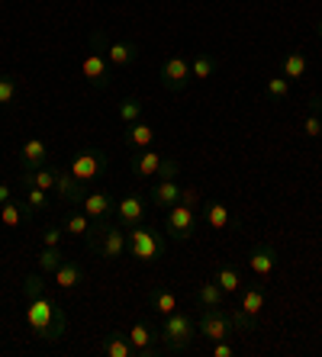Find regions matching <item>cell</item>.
<instances>
[{
  "label": "cell",
  "mask_w": 322,
  "mask_h": 357,
  "mask_svg": "<svg viewBox=\"0 0 322 357\" xmlns=\"http://www.w3.org/2000/svg\"><path fill=\"white\" fill-rule=\"evenodd\" d=\"M26 325L33 328V335L39 341L55 344V341H61L68 332V316H65V309H61V303L45 290V293H39V296L26 299Z\"/></svg>",
  "instance_id": "6da1fadb"
},
{
  "label": "cell",
  "mask_w": 322,
  "mask_h": 357,
  "mask_svg": "<svg viewBox=\"0 0 322 357\" xmlns=\"http://www.w3.org/2000/svg\"><path fill=\"white\" fill-rule=\"evenodd\" d=\"M168 235L149 222H139L133 229H126V255L142 264H155L158 258H165Z\"/></svg>",
  "instance_id": "7a4b0ae2"
},
{
  "label": "cell",
  "mask_w": 322,
  "mask_h": 357,
  "mask_svg": "<svg viewBox=\"0 0 322 357\" xmlns=\"http://www.w3.org/2000/svg\"><path fill=\"white\" fill-rule=\"evenodd\" d=\"M87 251L103 261H119L126 255V229L119 222H94L87 232Z\"/></svg>",
  "instance_id": "3957f363"
},
{
  "label": "cell",
  "mask_w": 322,
  "mask_h": 357,
  "mask_svg": "<svg viewBox=\"0 0 322 357\" xmlns=\"http://www.w3.org/2000/svg\"><path fill=\"white\" fill-rule=\"evenodd\" d=\"M107 33L103 29H94L91 33V49L84 55L81 61V71H84V81L97 87V91H107L110 87V61H107Z\"/></svg>",
  "instance_id": "277c9868"
},
{
  "label": "cell",
  "mask_w": 322,
  "mask_h": 357,
  "mask_svg": "<svg viewBox=\"0 0 322 357\" xmlns=\"http://www.w3.org/2000/svg\"><path fill=\"white\" fill-rule=\"evenodd\" d=\"M161 338H165V351L181 354V351H187L190 344H193V338H197V325H193V319H190L187 312L174 309L171 316H165V322H161Z\"/></svg>",
  "instance_id": "5b68a950"
},
{
  "label": "cell",
  "mask_w": 322,
  "mask_h": 357,
  "mask_svg": "<svg viewBox=\"0 0 322 357\" xmlns=\"http://www.w3.org/2000/svg\"><path fill=\"white\" fill-rule=\"evenodd\" d=\"M68 171L81 183H100L110 174V158L103 149H81L75 158L68 161Z\"/></svg>",
  "instance_id": "8992f818"
},
{
  "label": "cell",
  "mask_w": 322,
  "mask_h": 357,
  "mask_svg": "<svg viewBox=\"0 0 322 357\" xmlns=\"http://www.w3.org/2000/svg\"><path fill=\"white\" fill-rule=\"evenodd\" d=\"M165 235L171 241H190L197 235V209L187 203H174L165 209Z\"/></svg>",
  "instance_id": "52a82bcc"
},
{
  "label": "cell",
  "mask_w": 322,
  "mask_h": 357,
  "mask_svg": "<svg viewBox=\"0 0 322 357\" xmlns=\"http://www.w3.org/2000/svg\"><path fill=\"white\" fill-rule=\"evenodd\" d=\"M197 335L213 344V341H229L235 338V325H232V316L223 306L219 309H200V322H197Z\"/></svg>",
  "instance_id": "ba28073f"
},
{
  "label": "cell",
  "mask_w": 322,
  "mask_h": 357,
  "mask_svg": "<svg viewBox=\"0 0 322 357\" xmlns=\"http://www.w3.org/2000/svg\"><path fill=\"white\" fill-rule=\"evenodd\" d=\"M126 335H129V341H133L136 357H158V354H165V338H161V328H158V325L139 319V322H133V328H129Z\"/></svg>",
  "instance_id": "9c48e42d"
},
{
  "label": "cell",
  "mask_w": 322,
  "mask_h": 357,
  "mask_svg": "<svg viewBox=\"0 0 322 357\" xmlns=\"http://www.w3.org/2000/svg\"><path fill=\"white\" fill-rule=\"evenodd\" d=\"M193 81V71H190V59L184 55H168L161 61V87L171 93L187 91V84Z\"/></svg>",
  "instance_id": "30bf717a"
},
{
  "label": "cell",
  "mask_w": 322,
  "mask_h": 357,
  "mask_svg": "<svg viewBox=\"0 0 322 357\" xmlns=\"http://www.w3.org/2000/svg\"><path fill=\"white\" fill-rule=\"evenodd\" d=\"M81 209L94 219V222H113L116 219V197L107 190H91V193H84Z\"/></svg>",
  "instance_id": "8fae6325"
},
{
  "label": "cell",
  "mask_w": 322,
  "mask_h": 357,
  "mask_svg": "<svg viewBox=\"0 0 322 357\" xmlns=\"http://www.w3.org/2000/svg\"><path fill=\"white\" fill-rule=\"evenodd\" d=\"M84 187H87V183L78 181V177L68 171V165H55V197L61 199V203H68V206H81Z\"/></svg>",
  "instance_id": "7c38bea8"
},
{
  "label": "cell",
  "mask_w": 322,
  "mask_h": 357,
  "mask_svg": "<svg viewBox=\"0 0 322 357\" xmlns=\"http://www.w3.org/2000/svg\"><path fill=\"white\" fill-rule=\"evenodd\" d=\"M161 167H165V155L158 149H139L129 158V171H133L139 181H155L161 174Z\"/></svg>",
  "instance_id": "4fadbf2b"
},
{
  "label": "cell",
  "mask_w": 322,
  "mask_h": 357,
  "mask_svg": "<svg viewBox=\"0 0 322 357\" xmlns=\"http://www.w3.org/2000/svg\"><path fill=\"white\" fill-rule=\"evenodd\" d=\"M248 267H251V274L258 280H268L274 274V267H277V248L268 245V241H258L255 248L248 251Z\"/></svg>",
  "instance_id": "5bb4252c"
},
{
  "label": "cell",
  "mask_w": 322,
  "mask_h": 357,
  "mask_svg": "<svg viewBox=\"0 0 322 357\" xmlns=\"http://www.w3.org/2000/svg\"><path fill=\"white\" fill-rule=\"evenodd\" d=\"M181 193H184V187L177 183V177H155V181H152V190H149V199H152V206L168 209V206H174V203H181Z\"/></svg>",
  "instance_id": "9a60e30c"
},
{
  "label": "cell",
  "mask_w": 322,
  "mask_h": 357,
  "mask_svg": "<svg viewBox=\"0 0 322 357\" xmlns=\"http://www.w3.org/2000/svg\"><path fill=\"white\" fill-rule=\"evenodd\" d=\"M52 165V149L45 145L42 139H26L23 145H20V167L23 171H33V167H45Z\"/></svg>",
  "instance_id": "2e32d148"
},
{
  "label": "cell",
  "mask_w": 322,
  "mask_h": 357,
  "mask_svg": "<svg viewBox=\"0 0 322 357\" xmlns=\"http://www.w3.org/2000/svg\"><path fill=\"white\" fill-rule=\"evenodd\" d=\"M116 222L123 229H133V225L145 222V199L139 193H129V197L116 199Z\"/></svg>",
  "instance_id": "e0dca14e"
},
{
  "label": "cell",
  "mask_w": 322,
  "mask_h": 357,
  "mask_svg": "<svg viewBox=\"0 0 322 357\" xmlns=\"http://www.w3.org/2000/svg\"><path fill=\"white\" fill-rule=\"evenodd\" d=\"M239 312L245 319H251V322H258V316H261V309H265V299H268V293H265V283H248V287H242V293H239Z\"/></svg>",
  "instance_id": "ac0fdd59"
},
{
  "label": "cell",
  "mask_w": 322,
  "mask_h": 357,
  "mask_svg": "<svg viewBox=\"0 0 322 357\" xmlns=\"http://www.w3.org/2000/svg\"><path fill=\"white\" fill-rule=\"evenodd\" d=\"M200 216H203V222H207L210 229H216V232L235 225V216L229 213V206H226L223 199H203V203H200Z\"/></svg>",
  "instance_id": "d6986e66"
},
{
  "label": "cell",
  "mask_w": 322,
  "mask_h": 357,
  "mask_svg": "<svg viewBox=\"0 0 322 357\" xmlns=\"http://www.w3.org/2000/svg\"><path fill=\"white\" fill-rule=\"evenodd\" d=\"M84 277H87V271H84V264L78 258H65L61 264L55 267V274H52V280H55L58 290H78L84 283Z\"/></svg>",
  "instance_id": "ffe728a7"
},
{
  "label": "cell",
  "mask_w": 322,
  "mask_h": 357,
  "mask_svg": "<svg viewBox=\"0 0 322 357\" xmlns=\"http://www.w3.org/2000/svg\"><path fill=\"white\" fill-rule=\"evenodd\" d=\"M107 61L110 68H133L139 61V45L133 39H116L107 45Z\"/></svg>",
  "instance_id": "44dd1931"
},
{
  "label": "cell",
  "mask_w": 322,
  "mask_h": 357,
  "mask_svg": "<svg viewBox=\"0 0 322 357\" xmlns=\"http://www.w3.org/2000/svg\"><path fill=\"white\" fill-rule=\"evenodd\" d=\"M123 142H126V149H133V151H139V149H152L155 145V129H152L149 123H129L123 129Z\"/></svg>",
  "instance_id": "7402d4cb"
},
{
  "label": "cell",
  "mask_w": 322,
  "mask_h": 357,
  "mask_svg": "<svg viewBox=\"0 0 322 357\" xmlns=\"http://www.w3.org/2000/svg\"><path fill=\"white\" fill-rule=\"evenodd\" d=\"M29 216H36V213L26 206V199H7V203L0 206V222L7 225V229H20V225H26Z\"/></svg>",
  "instance_id": "603a6c76"
},
{
  "label": "cell",
  "mask_w": 322,
  "mask_h": 357,
  "mask_svg": "<svg viewBox=\"0 0 322 357\" xmlns=\"http://www.w3.org/2000/svg\"><path fill=\"white\" fill-rule=\"evenodd\" d=\"M100 351H103L107 357H136V348H133V341H129V335L116 332V328L100 341Z\"/></svg>",
  "instance_id": "cb8c5ba5"
},
{
  "label": "cell",
  "mask_w": 322,
  "mask_h": 357,
  "mask_svg": "<svg viewBox=\"0 0 322 357\" xmlns=\"http://www.w3.org/2000/svg\"><path fill=\"white\" fill-rule=\"evenodd\" d=\"M149 306L152 312H158V316H171L177 306V293L171 290V287H152L149 290Z\"/></svg>",
  "instance_id": "d4e9b609"
},
{
  "label": "cell",
  "mask_w": 322,
  "mask_h": 357,
  "mask_svg": "<svg viewBox=\"0 0 322 357\" xmlns=\"http://www.w3.org/2000/svg\"><path fill=\"white\" fill-rule=\"evenodd\" d=\"M20 183H23V187H42V190L55 193V165L23 171V174H20Z\"/></svg>",
  "instance_id": "484cf974"
},
{
  "label": "cell",
  "mask_w": 322,
  "mask_h": 357,
  "mask_svg": "<svg viewBox=\"0 0 322 357\" xmlns=\"http://www.w3.org/2000/svg\"><path fill=\"white\" fill-rule=\"evenodd\" d=\"M213 280L226 290V296H235V293H242V287H245V283H242V277H239V267L229 264V261H223V264H216Z\"/></svg>",
  "instance_id": "4316f807"
},
{
  "label": "cell",
  "mask_w": 322,
  "mask_h": 357,
  "mask_svg": "<svg viewBox=\"0 0 322 357\" xmlns=\"http://www.w3.org/2000/svg\"><path fill=\"white\" fill-rule=\"evenodd\" d=\"M94 219L84 213V209H68L65 219H61V229H65L68 235H75V238H87V232H91Z\"/></svg>",
  "instance_id": "83f0119b"
},
{
  "label": "cell",
  "mask_w": 322,
  "mask_h": 357,
  "mask_svg": "<svg viewBox=\"0 0 322 357\" xmlns=\"http://www.w3.org/2000/svg\"><path fill=\"white\" fill-rule=\"evenodd\" d=\"M197 306L200 309H219L226 306V290L216 280H207L197 287Z\"/></svg>",
  "instance_id": "f1b7e54d"
},
{
  "label": "cell",
  "mask_w": 322,
  "mask_h": 357,
  "mask_svg": "<svg viewBox=\"0 0 322 357\" xmlns=\"http://www.w3.org/2000/svg\"><path fill=\"white\" fill-rule=\"evenodd\" d=\"M306 75H309V59H306L303 52H290L287 59H284V77L293 84V81H303Z\"/></svg>",
  "instance_id": "f546056e"
},
{
  "label": "cell",
  "mask_w": 322,
  "mask_h": 357,
  "mask_svg": "<svg viewBox=\"0 0 322 357\" xmlns=\"http://www.w3.org/2000/svg\"><path fill=\"white\" fill-rule=\"evenodd\" d=\"M216 68H219V61H216L210 52H197V55L190 59V71H193V81H210V77L216 75Z\"/></svg>",
  "instance_id": "4dcf8cb0"
},
{
  "label": "cell",
  "mask_w": 322,
  "mask_h": 357,
  "mask_svg": "<svg viewBox=\"0 0 322 357\" xmlns=\"http://www.w3.org/2000/svg\"><path fill=\"white\" fill-rule=\"evenodd\" d=\"M142 109H145V103H142L139 97H123L116 103V116H119L123 126H129V123H139L142 119Z\"/></svg>",
  "instance_id": "1f68e13d"
},
{
  "label": "cell",
  "mask_w": 322,
  "mask_h": 357,
  "mask_svg": "<svg viewBox=\"0 0 322 357\" xmlns=\"http://www.w3.org/2000/svg\"><path fill=\"white\" fill-rule=\"evenodd\" d=\"M52 197H55V193L42 190V187H26V206L33 209V213H45V209L52 206Z\"/></svg>",
  "instance_id": "d6a6232c"
},
{
  "label": "cell",
  "mask_w": 322,
  "mask_h": 357,
  "mask_svg": "<svg viewBox=\"0 0 322 357\" xmlns=\"http://www.w3.org/2000/svg\"><path fill=\"white\" fill-rule=\"evenodd\" d=\"M65 261V255H61V248H42L39 258H36V267H39L42 274H55V267Z\"/></svg>",
  "instance_id": "836d02e7"
},
{
  "label": "cell",
  "mask_w": 322,
  "mask_h": 357,
  "mask_svg": "<svg viewBox=\"0 0 322 357\" xmlns=\"http://www.w3.org/2000/svg\"><path fill=\"white\" fill-rule=\"evenodd\" d=\"M265 93L274 100V103H281V100H287L290 97V81L287 77H268V84H265Z\"/></svg>",
  "instance_id": "e575fe53"
},
{
  "label": "cell",
  "mask_w": 322,
  "mask_h": 357,
  "mask_svg": "<svg viewBox=\"0 0 322 357\" xmlns=\"http://www.w3.org/2000/svg\"><path fill=\"white\" fill-rule=\"evenodd\" d=\"M49 290V283H45V274H26L23 277V296L29 299V296H39V293H45Z\"/></svg>",
  "instance_id": "d590c367"
},
{
  "label": "cell",
  "mask_w": 322,
  "mask_h": 357,
  "mask_svg": "<svg viewBox=\"0 0 322 357\" xmlns=\"http://www.w3.org/2000/svg\"><path fill=\"white\" fill-rule=\"evenodd\" d=\"M17 87H20V81L13 75H0V107H10V103H13Z\"/></svg>",
  "instance_id": "8d00e7d4"
},
{
  "label": "cell",
  "mask_w": 322,
  "mask_h": 357,
  "mask_svg": "<svg viewBox=\"0 0 322 357\" xmlns=\"http://www.w3.org/2000/svg\"><path fill=\"white\" fill-rule=\"evenodd\" d=\"M303 135L306 139H322V119H319L316 109H309V113L303 116Z\"/></svg>",
  "instance_id": "74e56055"
},
{
  "label": "cell",
  "mask_w": 322,
  "mask_h": 357,
  "mask_svg": "<svg viewBox=\"0 0 322 357\" xmlns=\"http://www.w3.org/2000/svg\"><path fill=\"white\" fill-rule=\"evenodd\" d=\"M61 241H65V229H61V225H49V229L42 232V245H45V248H61Z\"/></svg>",
  "instance_id": "f35d334b"
},
{
  "label": "cell",
  "mask_w": 322,
  "mask_h": 357,
  "mask_svg": "<svg viewBox=\"0 0 322 357\" xmlns=\"http://www.w3.org/2000/svg\"><path fill=\"white\" fill-rule=\"evenodd\" d=\"M181 203H187V206H193V209H197V206H200V190H197V187H184V193H181Z\"/></svg>",
  "instance_id": "ab89813d"
},
{
  "label": "cell",
  "mask_w": 322,
  "mask_h": 357,
  "mask_svg": "<svg viewBox=\"0 0 322 357\" xmlns=\"http://www.w3.org/2000/svg\"><path fill=\"white\" fill-rule=\"evenodd\" d=\"M235 348H232L229 341H213V357H232Z\"/></svg>",
  "instance_id": "60d3db41"
},
{
  "label": "cell",
  "mask_w": 322,
  "mask_h": 357,
  "mask_svg": "<svg viewBox=\"0 0 322 357\" xmlns=\"http://www.w3.org/2000/svg\"><path fill=\"white\" fill-rule=\"evenodd\" d=\"M7 199H13V190H10V183H0V206H3Z\"/></svg>",
  "instance_id": "b9f144b4"
},
{
  "label": "cell",
  "mask_w": 322,
  "mask_h": 357,
  "mask_svg": "<svg viewBox=\"0 0 322 357\" xmlns=\"http://www.w3.org/2000/svg\"><path fill=\"white\" fill-rule=\"evenodd\" d=\"M309 109H316V113H319V119H322V97H309Z\"/></svg>",
  "instance_id": "7bdbcfd3"
},
{
  "label": "cell",
  "mask_w": 322,
  "mask_h": 357,
  "mask_svg": "<svg viewBox=\"0 0 322 357\" xmlns=\"http://www.w3.org/2000/svg\"><path fill=\"white\" fill-rule=\"evenodd\" d=\"M316 36H319V39H322V20H319V23H316Z\"/></svg>",
  "instance_id": "ee69618b"
}]
</instances>
